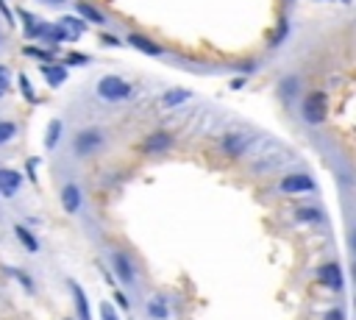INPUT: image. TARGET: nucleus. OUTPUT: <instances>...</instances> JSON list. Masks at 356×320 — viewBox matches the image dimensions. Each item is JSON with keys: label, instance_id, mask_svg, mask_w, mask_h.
I'll use <instances>...</instances> for the list:
<instances>
[{"label": "nucleus", "instance_id": "1", "mask_svg": "<svg viewBox=\"0 0 356 320\" xmlns=\"http://www.w3.org/2000/svg\"><path fill=\"white\" fill-rule=\"evenodd\" d=\"M95 92L106 103H123V100H128L134 95V87L125 78H120V76H103L98 81V89Z\"/></svg>", "mask_w": 356, "mask_h": 320}, {"label": "nucleus", "instance_id": "2", "mask_svg": "<svg viewBox=\"0 0 356 320\" xmlns=\"http://www.w3.org/2000/svg\"><path fill=\"white\" fill-rule=\"evenodd\" d=\"M301 117H304V122H309V125L326 122V117H328V98H326V92L312 89V92L304 98V103H301Z\"/></svg>", "mask_w": 356, "mask_h": 320}, {"label": "nucleus", "instance_id": "3", "mask_svg": "<svg viewBox=\"0 0 356 320\" xmlns=\"http://www.w3.org/2000/svg\"><path fill=\"white\" fill-rule=\"evenodd\" d=\"M103 145H106V134L101 131V128H81V131L76 134V140H73V153L76 156H95L98 151H103Z\"/></svg>", "mask_w": 356, "mask_h": 320}, {"label": "nucleus", "instance_id": "4", "mask_svg": "<svg viewBox=\"0 0 356 320\" xmlns=\"http://www.w3.org/2000/svg\"><path fill=\"white\" fill-rule=\"evenodd\" d=\"M112 270H114V276L125 284V287H134L136 284V265H134V259L125 253V250H112Z\"/></svg>", "mask_w": 356, "mask_h": 320}, {"label": "nucleus", "instance_id": "5", "mask_svg": "<svg viewBox=\"0 0 356 320\" xmlns=\"http://www.w3.org/2000/svg\"><path fill=\"white\" fill-rule=\"evenodd\" d=\"M278 189L284 192V195H301V192H312L315 189V178L306 175V173H290L284 175Z\"/></svg>", "mask_w": 356, "mask_h": 320}, {"label": "nucleus", "instance_id": "6", "mask_svg": "<svg viewBox=\"0 0 356 320\" xmlns=\"http://www.w3.org/2000/svg\"><path fill=\"white\" fill-rule=\"evenodd\" d=\"M317 281H320L323 287L339 292V290L345 287V276H342L339 262H326V265H320V268H317Z\"/></svg>", "mask_w": 356, "mask_h": 320}, {"label": "nucleus", "instance_id": "7", "mask_svg": "<svg viewBox=\"0 0 356 320\" xmlns=\"http://www.w3.org/2000/svg\"><path fill=\"white\" fill-rule=\"evenodd\" d=\"M251 142H253L251 134H245V131H231V134L223 137L220 148H223L229 156H245V153L251 151Z\"/></svg>", "mask_w": 356, "mask_h": 320}, {"label": "nucleus", "instance_id": "8", "mask_svg": "<svg viewBox=\"0 0 356 320\" xmlns=\"http://www.w3.org/2000/svg\"><path fill=\"white\" fill-rule=\"evenodd\" d=\"M42 39L48 45H61V42H70V34L59 25V23H36V31H34V39Z\"/></svg>", "mask_w": 356, "mask_h": 320}, {"label": "nucleus", "instance_id": "9", "mask_svg": "<svg viewBox=\"0 0 356 320\" xmlns=\"http://www.w3.org/2000/svg\"><path fill=\"white\" fill-rule=\"evenodd\" d=\"M81 204H84L81 186H78V184H73V181L64 184V186H61V206H64V212H67V215H78Z\"/></svg>", "mask_w": 356, "mask_h": 320}, {"label": "nucleus", "instance_id": "10", "mask_svg": "<svg viewBox=\"0 0 356 320\" xmlns=\"http://www.w3.org/2000/svg\"><path fill=\"white\" fill-rule=\"evenodd\" d=\"M20 186H23V173H17L12 167H0V195L14 198Z\"/></svg>", "mask_w": 356, "mask_h": 320}, {"label": "nucleus", "instance_id": "11", "mask_svg": "<svg viewBox=\"0 0 356 320\" xmlns=\"http://www.w3.org/2000/svg\"><path fill=\"white\" fill-rule=\"evenodd\" d=\"M125 42H128L134 50L145 53V56H165L162 45H156V42H154L151 36H145V34H136V31H131V34L125 36Z\"/></svg>", "mask_w": 356, "mask_h": 320}, {"label": "nucleus", "instance_id": "12", "mask_svg": "<svg viewBox=\"0 0 356 320\" xmlns=\"http://www.w3.org/2000/svg\"><path fill=\"white\" fill-rule=\"evenodd\" d=\"M39 73H42V78L48 81V87H61L64 81H67V67H64V64H53V61H42L39 64Z\"/></svg>", "mask_w": 356, "mask_h": 320}, {"label": "nucleus", "instance_id": "13", "mask_svg": "<svg viewBox=\"0 0 356 320\" xmlns=\"http://www.w3.org/2000/svg\"><path fill=\"white\" fill-rule=\"evenodd\" d=\"M173 134L170 131H154L145 142H142V151L145 153H165V151H170L173 148Z\"/></svg>", "mask_w": 356, "mask_h": 320}, {"label": "nucleus", "instance_id": "14", "mask_svg": "<svg viewBox=\"0 0 356 320\" xmlns=\"http://www.w3.org/2000/svg\"><path fill=\"white\" fill-rule=\"evenodd\" d=\"M76 12L84 23H92V25H106V14L101 9H95L92 3H87V0H78L76 3Z\"/></svg>", "mask_w": 356, "mask_h": 320}, {"label": "nucleus", "instance_id": "15", "mask_svg": "<svg viewBox=\"0 0 356 320\" xmlns=\"http://www.w3.org/2000/svg\"><path fill=\"white\" fill-rule=\"evenodd\" d=\"M70 292H73V298H76V312H78V320H92V312H90V298H87V292L81 290V284L70 281Z\"/></svg>", "mask_w": 356, "mask_h": 320}, {"label": "nucleus", "instance_id": "16", "mask_svg": "<svg viewBox=\"0 0 356 320\" xmlns=\"http://www.w3.org/2000/svg\"><path fill=\"white\" fill-rule=\"evenodd\" d=\"M189 98H192L189 89H167V92L162 95V106H165V109H178V106H184Z\"/></svg>", "mask_w": 356, "mask_h": 320}, {"label": "nucleus", "instance_id": "17", "mask_svg": "<svg viewBox=\"0 0 356 320\" xmlns=\"http://www.w3.org/2000/svg\"><path fill=\"white\" fill-rule=\"evenodd\" d=\"M67 34H70V42H76L84 31H87V23L81 20V17H61V23H59Z\"/></svg>", "mask_w": 356, "mask_h": 320}, {"label": "nucleus", "instance_id": "18", "mask_svg": "<svg viewBox=\"0 0 356 320\" xmlns=\"http://www.w3.org/2000/svg\"><path fill=\"white\" fill-rule=\"evenodd\" d=\"M298 89H301L298 76H287V78H281V84H278V95H281V100H293V98L298 95Z\"/></svg>", "mask_w": 356, "mask_h": 320}, {"label": "nucleus", "instance_id": "19", "mask_svg": "<svg viewBox=\"0 0 356 320\" xmlns=\"http://www.w3.org/2000/svg\"><path fill=\"white\" fill-rule=\"evenodd\" d=\"M61 131H64V122H61L59 117H53V120L48 122V134H45V148H48V151H53V148L59 145Z\"/></svg>", "mask_w": 356, "mask_h": 320}, {"label": "nucleus", "instance_id": "20", "mask_svg": "<svg viewBox=\"0 0 356 320\" xmlns=\"http://www.w3.org/2000/svg\"><path fill=\"white\" fill-rule=\"evenodd\" d=\"M148 314L154 317V320H167L170 317V306H167V301L159 295V298H151L148 301Z\"/></svg>", "mask_w": 356, "mask_h": 320}, {"label": "nucleus", "instance_id": "21", "mask_svg": "<svg viewBox=\"0 0 356 320\" xmlns=\"http://www.w3.org/2000/svg\"><path fill=\"white\" fill-rule=\"evenodd\" d=\"M14 234H17V239L25 245V250L39 253V248H42V245H39V239H36V237H34V234H31L25 226H14Z\"/></svg>", "mask_w": 356, "mask_h": 320}, {"label": "nucleus", "instance_id": "22", "mask_svg": "<svg viewBox=\"0 0 356 320\" xmlns=\"http://www.w3.org/2000/svg\"><path fill=\"white\" fill-rule=\"evenodd\" d=\"M17 134H20V125H17V122H12V120H0V145L12 142Z\"/></svg>", "mask_w": 356, "mask_h": 320}, {"label": "nucleus", "instance_id": "23", "mask_svg": "<svg viewBox=\"0 0 356 320\" xmlns=\"http://www.w3.org/2000/svg\"><path fill=\"white\" fill-rule=\"evenodd\" d=\"M323 212L320 209H312V206H304V209H298V220H304V223H323Z\"/></svg>", "mask_w": 356, "mask_h": 320}, {"label": "nucleus", "instance_id": "24", "mask_svg": "<svg viewBox=\"0 0 356 320\" xmlns=\"http://www.w3.org/2000/svg\"><path fill=\"white\" fill-rule=\"evenodd\" d=\"M17 87H20V92L25 95V100L28 103H36V92H34V87H31V81H28V76H17Z\"/></svg>", "mask_w": 356, "mask_h": 320}, {"label": "nucleus", "instance_id": "25", "mask_svg": "<svg viewBox=\"0 0 356 320\" xmlns=\"http://www.w3.org/2000/svg\"><path fill=\"white\" fill-rule=\"evenodd\" d=\"M64 61H67L64 67L70 70V67H84V64H90L92 58H90V56H84V53H67V56H64Z\"/></svg>", "mask_w": 356, "mask_h": 320}, {"label": "nucleus", "instance_id": "26", "mask_svg": "<svg viewBox=\"0 0 356 320\" xmlns=\"http://www.w3.org/2000/svg\"><path fill=\"white\" fill-rule=\"evenodd\" d=\"M17 17H23L25 36H28V39H34V31H36V20H34V14H31V12H25V9H20V12H17Z\"/></svg>", "mask_w": 356, "mask_h": 320}, {"label": "nucleus", "instance_id": "27", "mask_svg": "<svg viewBox=\"0 0 356 320\" xmlns=\"http://www.w3.org/2000/svg\"><path fill=\"white\" fill-rule=\"evenodd\" d=\"M287 34H290V23H287V20H284V23L278 25V31L273 34V39H270V45H273V47H278V45L284 42V39H287Z\"/></svg>", "mask_w": 356, "mask_h": 320}, {"label": "nucleus", "instance_id": "28", "mask_svg": "<svg viewBox=\"0 0 356 320\" xmlns=\"http://www.w3.org/2000/svg\"><path fill=\"white\" fill-rule=\"evenodd\" d=\"M9 67L6 64H0V98H6V92H9Z\"/></svg>", "mask_w": 356, "mask_h": 320}, {"label": "nucleus", "instance_id": "29", "mask_svg": "<svg viewBox=\"0 0 356 320\" xmlns=\"http://www.w3.org/2000/svg\"><path fill=\"white\" fill-rule=\"evenodd\" d=\"M25 56L42 58V61H53V50H42V47H25Z\"/></svg>", "mask_w": 356, "mask_h": 320}, {"label": "nucleus", "instance_id": "30", "mask_svg": "<svg viewBox=\"0 0 356 320\" xmlns=\"http://www.w3.org/2000/svg\"><path fill=\"white\" fill-rule=\"evenodd\" d=\"M101 320H120V314H117V309L106 301V303H101Z\"/></svg>", "mask_w": 356, "mask_h": 320}, {"label": "nucleus", "instance_id": "31", "mask_svg": "<svg viewBox=\"0 0 356 320\" xmlns=\"http://www.w3.org/2000/svg\"><path fill=\"white\" fill-rule=\"evenodd\" d=\"M14 276H17V281L25 287V292H34V279L28 276V273H23V270H12Z\"/></svg>", "mask_w": 356, "mask_h": 320}, {"label": "nucleus", "instance_id": "32", "mask_svg": "<svg viewBox=\"0 0 356 320\" xmlns=\"http://www.w3.org/2000/svg\"><path fill=\"white\" fill-rule=\"evenodd\" d=\"M0 17L6 20V25H14V14H12V9L6 6V0H0Z\"/></svg>", "mask_w": 356, "mask_h": 320}, {"label": "nucleus", "instance_id": "33", "mask_svg": "<svg viewBox=\"0 0 356 320\" xmlns=\"http://www.w3.org/2000/svg\"><path fill=\"white\" fill-rule=\"evenodd\" d=\"M101 42L103 45H112V47H120L123 45V39H117L114 34H101Z\"/></svg>", "mask_w": 356, "mask_h": 320}, {"label": "nucleus", "instance_id": "34", "mask_svg": "<svg viewBox=\"0 0 356 320\" xmlns=\"http://www.w3.org/2000/svg\"><path fill=\"white\" fill-rule=\"evenodd\" d=\"M323 320H345V314H342V309H328L323 314Z\"/></svg>", "mask_w": 356, "mask_h": 320}, {"label": "nucleus", "instance_id": "35", "mask_svg": "<svg viewBox=\"0 0 356 320\" xmlns=\"http://www.w3.org/2000/svg\"><path fill=\"white\" fill-rule=\"evenodd\" d=\"M114 301H117V306H120V309H128V298H125L123 292H114Z\"/></svg>", "mask_w": 356, "mask_h": 320}, {"label": "nucleus", "instance_id": "36", "mask_svg": "<svg viewBox=\"0 0 356 320\" xmlns=\"http://www.w3.org/2000/svg\"><path fill=\"white\" fill-rule=\"evenodd\" d=\"M42 3H48V6H64L67 0H42Z\"/></svg>", "mask_w": 356, "mask_h": 320}, {"label": "nucleus", "instance_id": "37", "mask_svg": "<svg viewBox=\"0 0 356 320\" xmlns=\"http://www.w3.org/2000/svg\"><path fill=\"white\" fill-rule=\"evenodd\" d=\"M3 42H6V36H3V34H0V47H3Z\"/></svg>", "mask_w": 356, "mask_h": 320}, {"label": "nucleus", "instance_id": "38", "mask_svg": "<svg viewBox=\"0 0 356 320\" xmlns=\"http://www.w3.org/2000/svg\"><path fill=\"white\" fill-rule=\"evenodd\" d=\"M67 320H70V317H67Z\"/></svg>", "mask_w": 356, "mask_h": 320}]
</instances>
